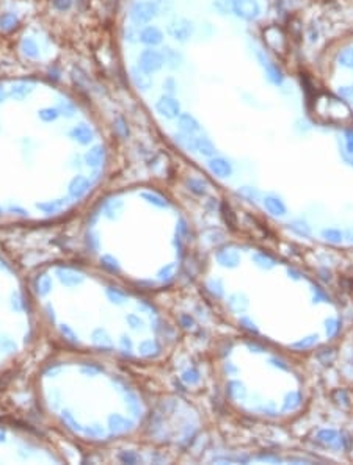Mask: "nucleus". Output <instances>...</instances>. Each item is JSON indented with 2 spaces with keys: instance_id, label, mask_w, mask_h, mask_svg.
I'll list each match as a JSON object with an SVG mask.
<instances>
[{
  "instance_id": "2f4dec72",
  "label": "nucleus",
  "mask_w": 353,
  "mask_h": 465,
  "mask_svg": "<svg viewBox=\"0 0 353 465\" xmlns=\"http://www.w3.org/2000/svg\"><path fill=\"white\" fill-rule=\"evenodd\" d=\"M339 94H341L342 97H346V99L353 97V85H349V86H341V88H339Z\"/></svg>"
},
{
  "instance_id": "4be33fe9",
  "label": "nucleus",
  "mask_w": 353,
  "mask_h": 465,
  "mask_svg": "<svg viewBox=\"0 0 353 465\" xmlns=\"http://www.w3.org/2000/svg\"><path fill=\"white\" fill-rule=\"evenodd\" d=\"M331 396H333V401L338 404V406H341V407H350V398H349V395H347L346 390L338 389V390L333 392Z\"/></svg>"
},
{
  "instance_id": "c9c22d12",
  "label": "nucleus",
  "mask_w": 353,
  "mask_h": 465,
  "mask_svg": "<svg viewBox=\"0 0 353 465\" xmlns=\"http://www.w3.org/2000/svg\"><path fill=\"white\" fill-rule=\"evenodd\" d=\"M320 274H322V279H323V280H330V279H331V274H330V271L326 273L325 270H322V271H320Z\"/></svg>"
},
{
  "instance_id": "b1692460",
  "label": "nucleus",
  "mask_w": 353,
  "mask_h": 465,
  "mask_svg": "<svg viewBox=\"0 0 353 465\" xmlns=\"http://www.w3.org/2000/svg\"><path fill=\"white\" fill-rule=\"evenodd\" d=\"M232 5H234V0H213V8L220 14L232 13Z\"/></svg>"
},
{
  "instance_id": "7c9ffc66",
  "label": "nucleus",
  "mask_w": 353,
  "mask_h": 465,
  "mask_svg": "<svg viewBox=\"0 0 353 465\" xmlns=\"http://www.w3.org/2000/svg\"><path fill=\"white\" fill-rule=\"evenodd\" d=\"M313 290H314V293H316L314 301H323V303H328V301H330V298L326 296V293H325L323 290H320L318 287H313Z\"/></svg>"
},
{
  "instance_id": "dca6fc26",
  "label": "nucleus",
  "mask_w": 353,
  "mask_h": 465,
  "mask_svg": "<svg viewBox=\"0 0 353 465\" xmlns=\"http://www.w3.org/2000/svg\"><path fill=\"white\" fill-rule=\"evenodd\" d=\"M163 50H165L163 52V60H165V63H170V67L176 69L182 64V55H180L177 50H173L170 47L163 49Z\"/></svg>"
},
{
  "instance_id": "4468645a",
  "label": "nucleus",
  "mask_w": 353,
  "mask_h": 465,
  "mask_svg": "<svg viewBox=\"0 0 353 465\" xmlns=\"http://www.w3.org/2000/svg\"><path fill=\"white\" fill-rule=\"evenodd\" d=\"M18 24H19L18 16L13 14V13H5V14L0 16V29H2L3 31L14 30L16 27H18Z\"/></svg>"
},
{
  "instance_id": "6e6552de",
  "label": "nucleus",
  "mask_w": 353,
  "mask_h": 465,
  "mask_svg": "<svg viewBox=\"0 0 353 465\" xmlns=\"http://www.w3.org/2000/svg\"><path fill=\"white\" fill-rule=\"evenodd\" d=\"M317 438L322 443L328 445V446H333V448H341L342 446L341 437L338 434V431H334V429H322V431H318Z\"/></svg>"
},
{
  "instance_id": "5701e85b",
  "label": "nucleus",
  "mask_w": 353,
  "mask_h": 465,
  "mask_svg": "<svg viewBox=\"0 0 353 465\" xmlns=\"http://www.w3.org/2000/svg\"><path fill=\"white\" fill-rule=\"evenodd\" d=\"M334 356H336V354H334V351H333L331 348H322V349L316 354L317 360L320 362L322 365H330L331 362L334 360Z\"/></svg>"
},
{
  "instance_id": "aec40b11",
  "label": "nucleus",
  "mask_w": 353,
  "mask_h": 465,
  "mask_svg": "<svg viewBox=\"0 0 353 465\" xmlns=\"http://www.w3.org/2000/svg\"><path fill=\"white\" fill-rule=\"evenodd\" d=\"M338 63L342 67L347 69H353V47L350 49H344L341 54L338 55Z\"/></svg>"
},
{
  "instance_id": "7ed1b4c3",
  "label": "nucleus",
  "mask_w": 353,
  "mask_h": 465,
  "mask_svg": "<svg viewBox=\"0 0 353 465\" xmlns=\"http://www.w3.org/2000/svg\"><path fill=\"white\" fill-rule=\"evenodd\" d=\"M193 31H195L193 22L185 19V17H176L175 21L168 24V33L179 42H185L187 39H190Z\"/></svg>"
},
{
  "instance_id": "bb28decb",
  "label": "nucleus",
  "mask_w": 353,
  "mask_h": 465,
  "mask_svg": "<svg viewBox=\"0 0 353 465\" xmlns=\"http://www.w3.org/2000/svg\"><path fill=\"white\" fill-rule=\"evenodd\" d=\"M254 260L259 262V265L262 266V268H267V270H270V268H273V266H275V260H273V258L267 257V255H264V254L254 255Z\"/></svg>"
},
{
  "instance_id": "f8f14e48",
  "label": "nucleus",
  "mask_w": 353,
  "mask_h": 465,
  "mask_svg": "<svg viewBox=\"0 0 353 465\" xmlns=\"http://www.w3.org/2000/svg\"><path fill=\"white\" fill-rule=\"evenodd\" d=\"M322 238L325 241H328V243H333V245H339L344 241V232L341 229H336V227H330V229H323L322 230Z\"/></svg>"
},
{
  "instance_id": "473e14b6",
  "label": "nucleus",
  "mask_w": 353,
  "mask_h": 465,
  "mask_svg": "<svg viewBox=\"0 0 353 465\" xmlns=\"http://www.w3.org/2000/svg\"><path fill=\"white\" fill-rule=\"evenodd\" d=\"M341 440H342V445L346 446V450L349 451L350 448H352V438H350V435H349L347 433H344V434L341 435Z\"/></svg>"
},
{
  "instance_id": "39448f33",
  "label": "nucleus",
  "mask_w": 353,
  "mask_h": 465,
  "mask_svg": "<svg viewBox=\"0 0 353 465\" xmlns=\"http://www.w3.org/2000/svg\"><path fill=\"white\" fill-rule=\"evenodd\" d=\"M256 57L257 60L261 62V66L264 67V71L267 74V79H269L273 85H282L284 82V75L281 72V69L275 64L273 62H270L269 58H267L262 52H256Z\"/></svg>"
},
{
  "instance_id": "cd10ccee",
  "label": "nucleus",
  "mask_w": 353,
  "mask_h": 465,
  "mask_svg": "<svg viewBox=\"0 0 353 465\" xmlns=\"http://www.w3.org/2000/svg\"><path fill=\"white\" fill-rule=\"evenodd\" d=\"M58 116V110L57 108H44L39 111V118L44 121H54Z\"/></svg>"
},
{
  "instance_id": "f704fd0d",
  "label": "nucleus",
  "mask_w": 353,
  "mask_h": 465,
  "mask_svg": "<svg viewBox=\"0 0 353 465\" xmlns=\"http://www.w3.org/2000/svg\"><path fill=\"white\" fill-rule=\"evenodd\" d=\"M272 362H273V364L277 365V367H280V368H282V370H287V365H284L281 360H278V359H272Z\"/></svg>"
},
{
  "instance_id": "0eeeda50",
  "label": "nucleus",
  "mask_w": 353,
  "mask_h": 465,
  "mask_svg": "<svg viewBox=\"0 0 353 465\" xmlns=\"http://www.w3.org/2000/svg\"><path fill=\"white\" fill-rule=\"evenodd\" d=\"M163 39V33L157 27H144L140 31V41L146 46H157Z\"/></svg>"
},
{
  "instance_id": "ddd939ff",
  "label": "nucleus",
  "mask_w": 353,
  "mask_h": 465,
  "mask_svg": "<svg viewBox=\"0 0 353 465\" xmlns=\"http://www.w3.org/2000/svg\"><path fill=\"white\" fill-rule=\"evenodd\" d=\"M21 50H22V54L29 58H38V55H39L38 44L33 38H25L21 44Z\"/></svg>"
},
{
  "instance_id": "f03ea898",
  "label": "nucleus",
  "mask_w": 353,
  "mask_h": 465,
  "mask_svg": "<svg viewBox=\"0 0 353 465\" xmlns=\"http://www.w3.org/2000/svg\"><path fill=\"white\" fill-rule=\"evenodd\" d=\"M165 64V60H163V54L152 49H146L143 50L140 57H139V69L143 71L144 74H154L162 69V66Z\"/></svg>"
},
{
  "instance_id": "a211bd4d",
  "label": "nucleus",
  "mask_w": 353,
  "mask_h": 465,
  "mask_svg": "<svg viewBox=\"0 0 353 465\" xmlns=\"http://www.w3.org/2000/svg\"><path fill=\"white\" fill-rule=\"evenodd\" d=\"M32 91H33V88L27 83H16V85L11 86V96L14 99H18V100L25 99Z\"/></svg>"
},
{
  "instance_id": "9d476101",
  "label": "nucleus",
  "mask_w": 353,
  "mask_h": 465,
  "mask_svg": "<svg viewBox=\"0 0 353 465\" xmlns=\"http://www.w3.org/2000/svg\"><path fill=\"white\" fill-rule=\"evenodd\" d=\"M132 80H134V83H135L137 88H140V90H143V91H146L148 88H151V85H152L151 77H149L148 74H144L143 71H140L139 67H134V69H132Z\"/></svg>"
},
{
  "instance_id": "e433bc0d",
  "label": "nucleus",
  "mask_w": 353,
  "mask_h": 465,
  "mask_svg": "<svg viewBox=\"0 0 353 465\" xmlns=\"http://www.w3.org/2000/svg\"><path fill=\"white\" fill-rule=\"evenodd\" d=\"M292 274V278H294L295 280H298L300 279V274L297 273V271H294V270H289V276Z\"/></svg>"
},
{
  "instance_id": "4c0bfd02",
  "label": "nucleus",
  "mask_w": 353,
  "mask_h": 465,
  "mask_svg": "<svg viewBox=\"0 0 353 465\" xmlns=\"http://www.w3.org/2000/svg\"><path fill=\"white\" fill-rule=\"evenodd\" d=\"M3 97H5V94H3V90H2V86H0V102L3 100Z\"/></svg>"
},
{
  "instance_id": "9b49d317",
  "label": "nucleus",
  "mask_w": 353,
  "mask_h": 465,
  "mask_svg": "<svg viewBox=\"0 0 353 465\" xmlns=\"http://www.w3.org/2000/svg\"><path fill=\"white\" fill-rule=\"evenodd\" d=\"M209 168L212 169V172H215L217 176L220 177H226L231 174V166L226 160L223 158H215V160H211L209 161Z\"/></svg>"
},
{
  "instance_id": "c756f323",
  "label": "nucleus",
  "mask_w": 353,
  "mask_h": 465,
  "mask_svg": "<svg viewBox=\"0 0 353 465\" xmlns=\"http://www.w3.org/2000/svg\"><path fill=\"white\" fill-rule=\"evenodd\" d=\"M54 5H55L57 10L66 11L72 6V0H54Z\"/></svg>"
},
{
  "instance_id": "f257e3e1",
  "label": "nucleus",
  "mask_w": 353,
  "mask_h": 465,
  "mask_svg": "<svg viewBox=\"0 0 353 465\" xmlns=\"http://www.w3.org/2000/svg\"><path fill=\"white\" fill-rule=\"evenodd\" d=\"M157 11H159V6L156 2H151V0H140V2H137L132 6L131 17L135 24L144 25V24H149L154 17L157 16Z\"/></svg>"
},
{
  "instance_id": "a878e982",
  "label": "nucleus",
  "mask_w": 353,
  "mask_h": 465,
  "mask_svg": "<svg viewBox=\"0 0 353 465\" xmlns=\"http://www.w3.org/2000/svg\"><path fill=\"white\" fill-rule=\"evenodd\" d=\"M196 149L204 155H212L213 154V146L208 140H200L196 141Z\"/></svg>"
},
{
  "instance_id": "72a5a7b5",
  "label": "nucleus",
  "mask_w": 353,
  "mask_h": 465,
  "mask_svg": "<svg viewBox=\"0 0 353 465\" xmlns=\"http://www.w3.org/2000/svg\"><path fill=\"white\" fill-rule=\"evenodd\" d=\"M344 235L347 237V241H349V243H353V227H352V229H349Z\"/></svg>"
},
{
  "instance_id": "6ab92c4d",
  "label": "nucleus",
  "mask_w": 353,
  "mask_h": 465,
  "mask_svg": "<svg viewBox=\"0 0 353 465\" xmlns=\"http://www.w3.org/2000/svg\"><path fill=\"white\" fill-rule=\"evenodd\" d=\"M301 403V396L298 392H290L286 395L284 398V404H282V410H294L300 406Z\"/></svg>"
},
{
  "instance_id": "1a4fd4ad",
  "label": "nucleus",
  "mask_w": 353,
  "mask_h": 465,
  "mask_svg": "<svg viewBox=\"0 0 353 465\" xmlns=\"http://www.w3.org/2000/svg\"><path fill=\"white\" fill-rule=\"evenodd\" d=\"M264 205H265V209L269 210L272 215H275V217H284V215L287 213L286 205H284V202L280 199V197L267 196L265 199H264Z\"/></svg>"
},
{
  "instance_id": "20e7f679",
  "label": "nucleus",
  "mask_w": 353,
  "mask_h": 465,
  "mask_svg": "<svg viewBox=\"0 0 353 465\" xmlns=\"http://www.w3.org/2000/svg\"><path fill=\"white\" fill-rule=\"evenodd\" d=\"M232 13L244 21H253L261 14V6L257 0H234Z\"/></svg>"
},
{
  "instance_id": "c85d7f7f",
  "label": "nucleus",
  "mask_w": 353,
  "mask_h": 465,
  "mask_svg": "<svg viewBox=\"0 0 353 465\" xmlns=\"http://www.w3.org/2000/svg\"><path fill=\"white\" fill-rule=\"evenodd\" d=\"M74 135L77 136V138H80L82 141H88V138L91 136V133H90V130L85 125H80V127H77L75 130H74Z\"/></svg>"
},
{
  "instance_id": "412c9836",
  "label": "nucleus",
  "mask_w": 353,
  "mask_h": 465,
  "mask_svg": "<svg viewBox=\"0 0 353 465\" xmlns=\"http://www.w3.org/2000/svg\"><path fill=\"white\" fill-rule=\"evenodd\" d=\"M317 339H318L317 334L308 335V337L301 339V340H298V341H295V343H292L290 348H294V349H308V348L314 346V344L317 343Z\"/></svg>"
},
{
  "instance_id": "423d86ee",
  "label": "nucleus",
  "mask_w": 353,
  "mask_h": 465,
  "mask_svg": "<svg viewBox=\"0 0 353 465\" xmlns=\"http://www.w3.org/2000/svg\"><path fill=\"white\" fill-rule=\"evenodd\" d=\"M156 108H157V111H159L162 116H165V118H168V119L177 118L179 113H180L179 102H177L176 99H173V97H170V96L160 97L159 102H157V105H156Z\"/></svg>"
},
{
  "instance_id": "f3484780",
  "label": "nucleus",
  "mask_w": 353,
  "mask_h": 465,
  "mask_svg": "<svg viewBox=\"0 0 353 465\" xmlns=\"http://www.w3.org/2000/svg\"><path fill=\"white\" fill-rule=\"evenodd\" d=\"M179 125H180L182 130H185L188 133H193V132L198 130V128H200L198 121L193 116H190V115H182V116H180L179 118Z\"/></svg>"
},
{
  "instance_id": "58836bf2",
  "label": "nucleus",
  "mask_w": 353,
  "mask_h": 465,
  "mask_svg": "<svg viewBox=\"0 0 353 465\" xmlns=\"http://www.w3.org/2000/svg\"><path fill=\"white\" fill-rule=\"evenodd\" d=\"M350 161V165H353V160H349Z\"/></svg>"
},
{
  "instance_id": "2eb2a0df",
  "label": "nucleus",
  "mask_w": 353,
  "mask_h": 465,
  "mask_svg": "<svg viewBox=\"0 0 353 465\" xmlns=\"http://www.w3.org/2000/svg\"><path fill=\"white\" fill-rule=\"evenodd\" d=\"M289 229L294 232V234L303 237V238L311 237V227L308 226L306 221H301V219L292 221V222H289Z\"/></svg>"
},
{
  "instance_id": "393cba45",
  "label": "nucleus",
  "mask_w": 353,
  "mask_h": 465,
  "mask_svg": "<svg viewBox=\"0 0 353 465\" xmlns=\"http://www.w3.org/2000/svg\"><path fill=\"white\" fill-rule=\"evenodd\" d=\"M325 326H326V335H328V337H334L341 329L339 321L334 320V318H328V320L325 321Z\"/></svg>"
}]
</instances>
